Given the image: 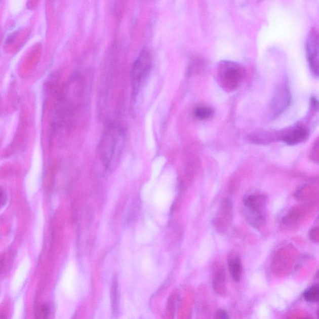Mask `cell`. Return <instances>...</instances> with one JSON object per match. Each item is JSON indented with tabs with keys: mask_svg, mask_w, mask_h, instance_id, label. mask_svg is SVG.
Returning <instances> with one entry per match:
<instances>
[{
	"mask_svg": "<svg viewBox=\"0 0 319 319\" xmlns=\"http://www.w3.org/2000/svg\"><path fill=\"white\" fill-rule=\"evenodd\" d=\"M126 143L125 131L117 124L108 127L99 145V155L102 164L109 171L117 167Z\"/></svg>",
	"mask_w": 319,
	"mask_h": 319,
	"instance_id": "obj_1",
	"label": "cell"
},
{
	"mask_svg": "<svg viewBox=\"0 0 319 319\" xmlns=\"http://www.w3.org/2000/svg\"><path fill=\"white\" fill-rule=\"evenodd\" d=\"M245 69L242 65L229 61L219 63L216 70V79L224 90L231 92L238 88L245 76Z\"/></svg>",
	"mask_w": 319,
	"mask_h": 319,
	"instance_id": "obj_2",
	"label": "cell"
},
{
	"mask_svg": "<svg viewBox=\"0 0 319 319\" xmlns=\"http://www.w3.org/2000/svg\"><path fill=\"white\" fill-rule=\"evenodd\" d=\"M246 218L249 224L259 229L266 223L267 198L264 194H253L243 200Z\"/></svg>",
	"mask_w": 319,
	"mask_h": 319,
	"instance_id": "obj_3",
	"label": "cell"
},
{
	"mask_svg": "<svg viewBox=\"0 0 319 319\" xmlns=\"http://www.w3.org/2000/svg\"><path fill=\"white\" fill-rule=\"evenodd\" d=\"M152 56L147 48H144L132 64L131 84L134 96L136 97L147 81L152 68Z\"/></svg>",
	"mask_w": 319,
	"mask_h": 319,
	"instance_id": "obj_4",
	"label": "cell"
},
{
	"mask_svg": "<svg viewBox=\"0 0 319 319\" xmlns=\"http://www.w3.org/2000/svg\"><path fill=\"white\" fill-rule=\"evenodd\" d=\"M306 56L308 64L313 75L318 74V35L312 29L308 35L306 41Z\"/></svg>",
	"mask_w": 319,
	"mask_h": 319,
	"instance_id": "obj_5",
	"label": "cell"
},
{
	"mask_svg": "<svg viewBox=\"0 0 319 319\" xmlns=\"http://www.w3.org/2000/svg\"><path fill=\"white\" fill-rule=\"evenodd\" d=\"M290 94L288 89L285 85H283L275 94L272 102V109L274 113L283 112L287 107L290 102Z\"/></svg>",
	"mask_w": 319,
	"mask_h": 319,
	"instance_id": "obj_6",
	"label": "cell"
},
{
	"mask_svg": "<svg viewBox=\"0 0 319 319\" xmlns=\"http://www.w3.org/2000/svg\"><path fill=\"white\" fill-rule=\"evenodd\" d=\"M308 131L302 127L291 130L283 137V141L289 145H294L305 141L308 137Z\"/></svg>",
	"mask_w": 319,
	"mask_h": 319,
	"instance_id": "obj_7",
	"label": "cell"
},
{
	"mask_svg": "<svg viewBox=\"0 0 319 319\" xmlns=\"http://www.w3.org/2000/svg\"><path fill=\"white\" fill-rule=\"evenodd\" d=\"M228 266L232 279L235 282H240L243 274V265L240 257L235 254L229 255Z\"/></svg>",
	"mask_w": 319,
	"mask_h": 319,
	"instance_id": "obj_8",
	"label": "cell"
},
{
	"mask_svg": "<svg viewBox=\"0 0 319 319\" xmlns=\"http://www.w3.org/2000/svg\"><path fill=\"white\" fill-rule=\"evenodd\" d=\"M214 291L219 295H224L226 291V276L223 267H220L216 272L213 281Z\"/></svg>",
	"mask_w": 319,
	"mask_h": 319,
	"instance_id": "obj_9",
	"label": "cell"
},
{
	"mask_svg": "<svg viewBox=\"0 0 319 319\" xmlns=\"http://www.w3.org/2000/svg\"><path fill=\"white\" fill-rule=\"evenodd\" d=\"M193 116L198 121H205L209 119L214 114V110L212 107L200 105L194 108Z\"/></svg>",
	"mask_w": 319,
	"mask_h": 319,
	"instance_id": "obj_10",
	"label": "cell"
},
{
	"mask_svg": "<svg viewBox=\"0 0 319 319\" xmlns=\"http://www.w3.org/2000/svg\"><path fill=\"white\" fill-rule=\"evenodd\" d=\"M305 301L310 303H316L319 299V288L318 285H314L308 289L304 293Z\"/></svg>",
	"mask_w": 319,
	"mask_h": 319,
	"instance_id": "obj_11",
	"label": "cell"
},
{
	"mask_svg": "<svg viewBox=\"0 0 319 319\" xmlns=\"http://www.w3.org/2000/svg\"><path fill=\"white\" fill-rule=\"evenodd\" d=\"M117 281L114 280L113 282V286L112 288V301L113 309L117 310V299H118V293H117Z\"/></svg>",
	"mask_w": 319,
	"mask_h": 319,
	"instance_id": "obj_12",
	"label": "cell"
},
{
	"mask_svg": "<svg viewBox=\"0 0 319 319\" xmlns=\"http://www.w3.org/2000/svg\"><path fill=\"white\" fill-rule=\"evenodd\" d=\"M310 240L313 243H317L318 242V228H313L310 231L309 234Z\"/></svg>",
	"mask_w": 319,
	"mask_h": 319,
	"instance_id": "obj_13",
	"label": "cell"
},
{
	"mask_svg": "<svg viewBox=\"0 0 319 319\" xmlns=\"http://www.w3.org/2000/svg\"><path fill=\"white\" fill-rule=\"evenodd\" d=\"M312 158L313 161L318 162V142H316L312 152Z\"/></svg>",
	"mask_w": 319,
	"mask_h": 319,
	"instance_id": "obj_14",
	"label": "cell"
},
{
	"mask_svg": "<svg viewBox=\"0 0 319 319\" xmlns=\"http://www.w3.org/2000/svg\"><path fill=\"white\" fill-rule=\"evenodd\" d=\"M216 318H228L229 316L228 313L226 312V310H219L216 313L215 317Z\"/></svg>",
	"mask_w": 319,
	"mask_h": 319,
	"instance_id": "obj_15",
	"label": "cell"
},
{
	"mask_svg": "<svg viewBox=\"0 0 319 319\" xmlns=\"http://www.w3.org/2000/svg\"><path fill=\"white\" fill-rule=\"evenodd\" d=\"M49 313V309L47 306L44 305V306L42 308V315H43V317H47V316Z\"/></svg>",
	"mask_w": 319,
	"mask_h": 319,
	"instance_id": "obj_16",
	"label": "cell"
},
{
	"mask_svg": "<svg viewBox=\"0 0 319 319\" xmlns=\"http://www.w3.org/2000/svg\"><path fill=\"white\" fill-rule=\"evenodd\" d=\"M4 200V194H3L1 190H0V203H1Z\"/></svg>",
	"mask_w": 319,
	"mask_h": 319,
	"instance_id": "obj_17",
	"label": "cell"
}]
</instances>
